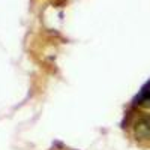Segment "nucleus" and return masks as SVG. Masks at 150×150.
Masks as SVG:
<instances>
[{
    "label": "nucleus",
    "mask_w": 150,
    "mask_h": 150,
    "mask_svg": "<svg viewBox=\"0 0 150 150\" xmlns=\"http://www.w3.org/2000/svg\"><path fill=\"white\" fill-rule=\"evenodd\" d=\"M137 101H138V104H143V105H150V81L143 87V90L138 95V98H137Z\"/></svg>",
    "instance_id": "obj_1"
},
{
    "label": "nucleus",
    "mask_w": 150,
    "mask_h": 150,
    "mask_svg": "<svg viewBox=\"0 0 150 150\" xmlns=\"http://www.w3.org/2000/svg\"><path fill=\"white\" fill-rule=\"evenodd\" d=\"M137 131H138V135H140V137H149V135H150V119L143 120V122L138 125Z\"/></svg>",
    "instance_id": "obj_2"
}]
</instances>
